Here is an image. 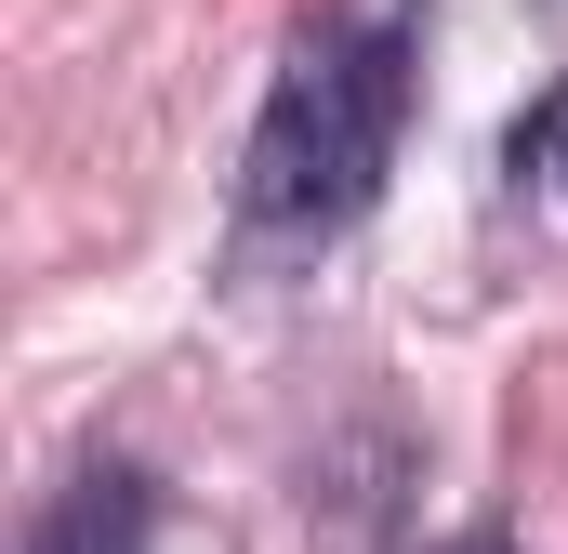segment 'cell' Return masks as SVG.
<instances>
[{
	"mask_svg": "<svg viewBox=\"0 0 568 554\" xmlns=\"http://www.w3.org/2000/svg\"><path fill=\"white\" fill-rule=\"evenodd\" d=\"M503 172H516V198H542V212H568V93H542L516 133H503Z\"/></svg>",
	"mask_w": 568,
	"mask_h": 554,
	"instance_id": "3",
	"label": "cell"
},
{
	"mask_svg": "<svg viewBox=\"0 0 568 554\" xmlns=\"http://www.w3.org/2000/svg\"><path fill=\"white\" fill-rule=\"evenodd\" d=\"M463 554H503V542H463Z\"/></svg>",
	"mask_w": 568,
	"mask_h": 554,
	"instance_id": "4",
	"label": "cell"
},
{
	"mask_svg": "<svg viewBox=\"0 0 568 554\" xmlns=\"http://www.w3.org/2000/svg\"><path fill=\"white\" fill-rule=\"evenodd\" d=\"M145 529H159L145 475L93 462V475H67V489H53V515L27 529V554H145Z\"/></svg>",
	"mask_w": 568,
	"mask_h": 554,
	"instance_id": "2",
	"label": "cell"
},
{
	"mask_svg": "<svg viewBox=\"0 0 568 554\" xmlns=\"http://www.w3.org/2000/svg\"><path fill=\"white\" fill-rule=\"evenodd\" d=\"M397 133H410V0H357L278 66V93L252 120L239 212L265 238H331L397 172Z\"/></svg>",
	"mask_w": 568,
	"mask_h": 554,
	"instance_id": "1",
	"label": "cell"
}]
</instances>
